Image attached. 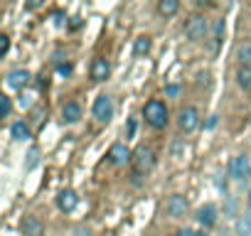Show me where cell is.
<instances>
[{
    "label": "cell",
    "mask_w": 251,
    "mask_h": 236,
    "mask_svg": "<svg viewBox=\"0 0 251 236\" xmlns=\"http://www.w3.org/2000/svg\"><path fill=\"white\" fill-rule=\"evenodd\" d=\"M128 158H133V155H131V150L126 148L123 143L111 145V150H108V160H111L113 165H126V163H128Z\"/></svg>",
    "instance_id": "cell-8"
},
{
    "label": "cell",
    "mask_w": 251,
    "mask_h": 236,
    "mask_svg": "<svg viewBox=\"0 0 251 236\" xmlns=\"http://www.w3.org/2000/svg\"><path fill=\"white\" fill-rule=\"evenodd\" d=\"M177 123H180V128H182L185 133L195 131L197 123H200V113H197V108H195V106H185V108L180 111V116H177Z\"/></svg>",
    "instance_id": "cell-7"
},
{
    "label": "cell",
    "mask_w": 251,
    "mask_h": 236,
    "mask_svg": "<svg viewBox=\"0 0 251 236\" xmlns=\"http://www.w3.org/2000/svg\"><path fill=\"white\" fill-rule=\"evenodd\" d=\"M195 3H197V5H209L212 0H195Z\"/></svg>",
    "instance_id": "cell-33"
},
{
    "label": "cell",
    "mask_w": 251,
    "mask_h": 236,
    "mask_svg": "<svg viewBox=\"0 0 251 236\" xmlns=\"http://www.w3.org/2000/svg\"><path fill=\"white\" fill-rule=\"evenodd\" d=\"M249 204H251V192H249Z\"/></svg>",
    "instance_id": "cell-35"
},
{
    "label": "cell",
    "mask_w": 251,
    "mask_h": 236,
    "mask_svg": "<svg viewBox=\"0 0 251 236\" xmlns=\"http://www.w3.org/2000/svg\"><path fill=\"white\" fill-rule=\"evenodd\" d=\"M177 8H180V0H160V3H158V13H160L163 18L175 15Z\"/></svg>",
    "instance_id": "cell-15"
},
{
    "label": "cell",
    "mask_w": 251,
    "mask_h": 236,
    "mask_svg": "<svg viewBox=\"0 0 251 236\" xmlns=\"http://www.w3.org/2000/svg\"><path fill=\"white\" fill-rule=\"evenodd\" d=\"M94 118L101 123H108L111 118H113V98L111 96H99L96 103H94Z\"/></svg>",
    "instance_id": "cell-4"
},
{
    "label": "cell",
    "mask_w": 251,
    "mask_h": 236,
    "mask_svg": "<svg viewBox=\"0 0 251 236\" xmlns=\"http://www.w3.org/2000/svg\"><path fill=\"white\" fill-rule=\"evenodd\" d=\"M23 234L25 236H42V221L37 216H25L23 219Z\"/></svg>",
    "instance_id": "cell-14"
},
{
    "label": "cell",
    "mask_w": 251,
    "mask_h": 236,
    "mask_svg": "<svg viewBox=\"0 0 251 236\" xmlns=\"http://www.w3.org/2000/svg\"><path fill=\"white\" fill-rule=\"evenodd\" d=\"M69 71H72V67H69V64H59V74H62V76H67Z\"/></svg>",
    "instance_id": "cell-30"
},
{
    "label": "cell",
    "mask_w": 251,
    "mask_h": 236,
    "mask_svg": "<svg viewBox=\"0 0 251 236\" xmlns=\"http://www.w3.org/2000/svg\"><path fill=\"white\" fill-rule=\"evenodd\" d=\"M52 20H54V25H64V13H54Z\"/></svg>",
    "instance_id": "cell-29"
},
{
    "label": "cell",
    "mask_w": 251,
    "mask_h": 236,
    "mask_svg": "<svg viewBox=\"0 0 251 236\" xmlns=\"http://www.w3.org/2000/svg\"><path fill=\"white\" fill-rule=\"evenodd\" d=\"M224 209H226V214H229V216H234V212H236V202L229 197V199H226V204H224Z\"/></svg>",
    "instance_id": "cell-25"
},
{
    "label": "cell",
    "mask_w": 251,
    "mask_h": 236,
    "mask_svg": "<svg viewBox=\"0 0 251 236\" xmlns=\"http://www.w3.org/2000/svg\"><path fill=\"white\" fill-rule=\"evenodd\" d=\"M197 221L202 226H214V221H217V207L214 204H202L197 209Z\"/></svg>",
    "instance_id": "cell-10"
},
{
    "label": "cell",
    "mask_w": 251,
    "mask_h": 236,
    "mask_svg": "<svg viewBox=\"0 0 251 236\" xmlns=\"http://www.w3.org/2000/svg\"><path fill=\"white\" fill-rule=\"evenodd\" d=\"M30 71H25V69H15V71H10V76H8V84L13 86V89H25L27 84H30Z\"/></svg>",
    "instance_id": "cell-12"
},
{
    "label": "cell",
    "mask_w": 251,
    "mask_h": 236,
    "mask_svg": "<svg viewBox=\"0 0 251 236\" xmlns=\"http://www.w3.org/2000/svg\"><path fill=\"white\" fill-rule=\"evenodd\" d=\"M13 138H15V141H27V138H30V128H27V123H23V121L13 123Z\"/></svg>",
    "instance_id": "cell-16"
},
{
    "label": "cell",
    "mask_w": 251,
    "mask_h": 236,
    "mask_svg": "<svg viewBox=\"0 0 251 236\" xmlns=\"http://www.w3.org/2000/svg\"><path fill=\"white\" fill-rule=\"evenodd\" d=\"M239 236H251V212L239 219Z\"/></svg>",
    "instance_id": "cell-20"
},
{
    "label": "cell",
    "mask_w": 251,
    "mask_h": 236,
    "mask_svg": "<svg viewBox=\"0 0 251 236\" xmlns=\"http://www.w3.org/2000/svg\"><path fill=\"white\" fill-rule=\"evenodd\" d=\"M136 131H138V121L136 118H128V123H126V133H128V138H133Z\"/></svg>",
    "instance_id": "cell-23"
},
{
    "label": "cell",
    "mask_w": 251,
    "mask_h": 236,
    "mask_svg": "<svg viewBox=\"0 0 251 236\" xmlns=\"http://www.w3.org/2000/svg\"><path fill=\"white\" fill-rule=\"evenodd\" d=\"M151 45H153L151 37H138L136 45H133V52H136V54H148V52H151Z\"/></svg>",
    "instance_id": "cell-18"
},
{
    "label": "cell",
    "mask_w": 251,
    "mask_h": 236,
    "mask_svg": "<svg viewBox=\"0 0 251 236\" xmlns=\"http://www.w3.org/2000/svg\"><path fill=\"white\" fill-rule=\"evenodd\" d=\"M76 234H79V236H89V229H79V231H74V236H76Z\"/></svg>",
    "instance_id": "cell-32"
},
{
    "label": "cell",
    "mask_w": 251,
    "mask_h": 236,
    "mask_svg": "<svg viewBox=\"0 0 251 236\" xmlns=\"http://www.w3.org/2000/svg\"><path fill=\"white\" fill-rule=\"evenodd\" d=\"M76 204H79V197H76L74 189H64V192H59V197H57V207H59L62 212H74Z\"/></svg>",
    "instance_id": "cell-9"
},
{
    "label": "cell",
    "mask_w": 251,
    "mask_h": 236,
    "mask_svg": "<svg viewBox=\"0 0 251 236\" xmlns=\"http://www.w3.org/2000/svg\"><path fill=\"white\" fill-rule=\"evenodd\" d=\"M10 108H13V103H10V98L5 96V94H0V121L10 113Z\"/></svg>",
    "instance_id": "cell-21"
},
{
    "label": "cell",
    "mask_w": 251,
    "mask_h": 236,
    "mask_svg": "<svg viewBox=\"0 0 251 236\" xmlns=\"http://www.w3.org/2000/svg\"><path fill=\"white\" fill-rule=\"evenodd\" d=\"M217 123H219V116H209V121H207V128L212 131V128H217Z\"/></svg>",
    "instance_id": "cell-28"
},
{
    "label": "cell",
    "mask_w": 251,
    "mask_h": 236,
    "mask_svg": "<svg viewBox=\"0 0 251 236\" xmlns=\"http://www.w3.org/2000/svg\"><path fill=\"white\" fill-rule=\"evenodd\" d=\"M239 62H241V67H251V45L249 42L239 47Z\"/></svg>",
    "instance_id": "cell-19"
},
{
    "label": "cell",
    "mask_w": 251,
    "mask_h": 236,
    "mask_svg": "<svg viewBox=\"0 0 251 236\" xmlns=\"http://www.w3.org/2000/svg\"><path fill=\"white\" fill-rule=\"evenodd\" d=\"M192 234H195V231H192V229H182V231H180V234H177V236H192Z\"/></svg>",
    "instance_id": "cell-31"
},
{
    "label": "cell",
    "mask_w": 251,
    "mask_h": 236,
    "mask_svg": "<svg viewBox=\"0 0 251 236\" xmlns=\"http://www.w3.org/2000/svg\"><path fill=\"white\" fill-rule=\"evenodd\" d=\"M165 94H168V96H177V94H180V86H177V84H170V86H165Z\"/></svg>",
    "instance_id": "cell-26"
},
{
    "label": "cell",
    "mask_w": 251,
    "mask_h": 236,
    "mask_svg": "<svg viewBox=\"0 0 251 236\" xmlns=\"http://www.w3.org/2000/svg\"><path fill=\"white\" fill-rule=\"evenodd\" d=\"M108 74H111V67H108L106 59H96L91 64V79L94 81H103V79H108Z\"/></svg>",
    "instance_id": "cell-13"
},
{
    "label": "cell",
    "mask_w": 251,
    "mask_h": 236,
    "mask_svg": "<svg viewBox=\"0 0 251 236\" xmlns=\"http://www.w3.org/2000/svg\"><path fill=\"white\" fill-rule=\"evenodd\" d=\"M62 118H64V123H76L79 118H81V106H79L76 101L64 103V108H62Z\"/></svg>",
    "instance_id": "cell-11"
},
{
    "label": "cell",
    "mask_w": 251,
    "mask_h": 236,
    "mask_svg": "<svg viewBox=\"0 0 251 236\" xmlns=\"http://www.w3.org/2000/svg\"><path fill=\"white\" fill-rule=\"evenodd\" d=\"M143 116L148 118V123L153 126V128H165L168 126V108H165V103L163 101H148L146 106H143Z\"/></svg>",
    "instance_id": "cell-2"
},
{
    "label": "cell",
    "mask_w": 251,
    "mask_h": 236,
    "mask_svg": "<svg viewBox=\"0 0 251 236\" xmlns=\"http://www.w3.org/2000/svg\"><path fill=\"white\" fill-rule=\"evenodd\" d=\"M236 81L241 89H251V67H241L236 71Z\"/></svg>",
    "instance_id": "cell-17"
},
{
    "label": "cell",
    "mask_w": 251,
    "mask_h": 236,
    "mask_svg": "<svg viewBox=\"0 0 251 236\" xmlns=\"http://www.w3.org/2000/svg\"><path fill=\"white\" fill-rule=\"evenodd\" d=\"M192 236H209V234H207V231H195Z\"/></svg>",
    "instance_id": "cell-34"
},
{
    "label": "cell",
    "mask_w": 251,
    "mask_h": 236,
    "mask_svg": "<svg viewBox=\"0 0 251 236\" xmlns=\"http://www.w3.org/2000/svg\"><path fill=\"white\" fill-rule=\"evenodd\" d=\"M185 35H187V40H202L207 35V20L202 15H192L185 25Z\"/></svg>",
    "instance_id": "cell-6"
},
{
    "label": "cell",
    "mask_w": 251,
    "mask_h": 236,
    "mask_svg": "<svg viewBox=\"0 0 251 236\" xmlns=\"http://www.w3.org/2000/svg\"><path fill=\"white\" fill-rule=\"evenodd\" d=\"M8 49H10V37L8 35H0V57L8 54Z\"/></svg>",
    "instance_id": "cell-24"
},
{
    "label": "cell",
    "mask_w": 251,
    "mask_h": 236,
    "mask_svg": "<svg viewBox=\"0 0 251 236\" xmlns=\"http://www.w3.org/2000/svg\"><path fill=\"white\" fill-rule=\"evenodd\" d=\"M42 3H45V0H27V10H37Z\"/></svg>",
    "instance_id": "cell-27"
},
{
    "label": "cell",
    "mask_w": 251,
    "mask_h": 236,
    "mask_svg": "<svg viewBox=\"0 0 251 236\" xmlns=\"http://www.w3.org/2000/svg\"><path fill=\"white\" fill-rule=\"evenodd\" d=\"M187 207L190 204H187V199L182 194H170L168 202H165V214L173 216V219H180V216L187 214Z\"/></svg>",
    "instance_id": "cell-5"
},
{
    "label": "cell",
    "mask_w": 251,
    "mask_h": 236,
    "mask_svg": "<svg viewBox=\"0 0 251 236\" xmlns=\"http://www.w3.org/2000/svg\"><path fill=\"white\" fill-rule=\"evenodd\" d=\"M155 167V153L151 145H138L133 153V177L136 175H148Z\"/></svg>",
    "instance_id": "cell-1"
},
{
    "label": "cell",
    "mask_w": 251,
    "mask_h": 236,
    "mask_svg": "<svg viewBox=\"0 0 251 236\" xmlns=\"http://www.w3.org/2000/svg\"><path fill=\"white\" fill-rule=\"evenodd\" d=\"M249 175H251V163H249V158H244V155L231 158V163H229V177L236 180V182H246Z\"/></svg>",
    "instance_id": "cell-3"
},
{
    "label": "cell",
    "mask_w": 251,
    "mask_h": 236,
    "mask_svg": "<svg viewBox=\"0 0 251 236\" xmlns=\"http://www.w3.org/2000/svg\"><path fill=\"white\" fill-rule=\"evenodd\" d=\"M37 163H40V150H37V148H32V150L27 153V163H25V167H27V170H32Z\"/></svg>",
    "instance_id": "cell-22"
}]
</instances>
